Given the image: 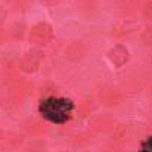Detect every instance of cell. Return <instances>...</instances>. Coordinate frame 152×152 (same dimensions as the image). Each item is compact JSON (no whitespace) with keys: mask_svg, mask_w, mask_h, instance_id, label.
<instances>
[{"mask_svg":"<svg viewBox=\"0 0 152 152\" xmlns=\"http://www.w3.org/2000/svg\"><path fill=\"white\" fill-rule=\"evenodd\" d=\"M75 105L68 98H46L40 102L39 112L40 115L53 124H65L71 120V114Z\"/></svg>","mask_w":152,"mask_h":152,"instance_id":"6da1fadb","label":"cell"},{"mask_svg":"<svg viewBox=\"0 0 152 152\" xmlns=\"http://www.w3.org/2000/svg\"><path fill=\"white\" fill-rule=\"evenodd\" d=\"M139 152H152V136H149L146 140L142 142Z\"/></svg>","mask_w":152,"mask_h":152,"instance_id":"7a4b0ae2","label":"cell"}]
</instances>
